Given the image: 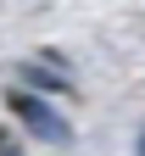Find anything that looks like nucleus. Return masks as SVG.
Instances as JSON below:
<instances>
[{"label": "nucleus", "mask_w": 145, "mask_h": 156, "mask_svg": "<svg viewBox=\"0 0 145 156\" xmlns=\"http://www.w3.org/2000/svg\"><path fill=\"white\" fill-rule=\"evenodd\" d=\"M6 106H11V117L34 134V140H45V145H73V123H67L50 101H39L34 89H11Z\"/></svg>", "instance_id": "f257e3e1"}, {"label": "nucleus", "mask_w": 145, "mask_h": 156, "mask_svg": "<svg viewBox=\"0 0 145 156\" xmlns=\"http://www.w3.org/2000/svg\"><path fill=\"white\" fill-rule=\"evenodd\" d=\"M23 84H45V89H61V78H56V73H45V62H28V67H23Z\"/></svg>", "instance_id": "f03ea898"}, {"label": "nucleus", "mask_w": 145, "mask_h": 156, "mask_svg": "<svg viewBox=\"0 0 145 156\" xmlns=\"http://www.w3.org/2000/svg\"><path fill=\"white\" fill-rule=\"evenodd\" d=\"M0 156H23V140H17V134H6V128H0Z\"/></svg>", "instance_id": "7ed1b4c3"}, {"label": "nucleus", "mask_w": 145, "mask_h": 156, "mask_svg": "<svg viewBox=\"0 0 145 156\" xmlns=\"http://www.w3.org/2000/svg\"><path fill=\"white\" fill-rule=\"evenodd\" d=\"M134 156H145V134H140V145H134Z\"/></svg>", "instance_id": "20e7f679"}]
</instances>
